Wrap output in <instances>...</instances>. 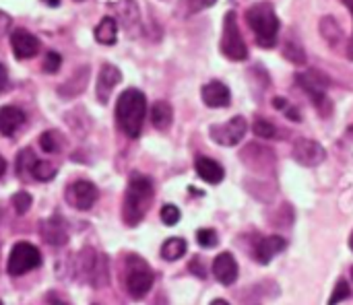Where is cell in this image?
Here are the masks:
<instances>
[{
  "label": "cell",
  "mask_w": 353,
  "mask_h": 305,
  "mask_svg": "<svg viewBox=\"0 0 353 305\" xmlns=\"http://www.w3.org/2000/svg\"><path fill=\"white\" fill-rule=\"evenodd\" d=\"M10 23H12V21H10V17H8L6 12H2V10H0V39L8 33Z\"/></svg>",
  "instance_id": "d590c367"
},
{
  "label": "cell",
  "mask_w": 353,
  "mask_h": 305,
  "mask_svg": "<svg viewBox=\"0 0 353 305\" xmlns=\"http://www.w3.org/2000/svg\"><path fill=\"white\" fill-rule=\"evenodd\" d=\"M296 81H298V85L308 93V97L319 105V109H321V105L327 103V85H329V81H327L321 72H316V70L300 72V74L296 76Z\"/></svg>",
  "instance_id": "8fae6325"
},
{
  "label": "cell",
  "mask_w": 353,
  "mask_h": 305,
  "mask_svg": "<svg viewBox=\"0 0 353 305\" xmlns=\"http://www.w3.org/2000/svg\"><path fill=\"white\" fill-rule=\"evenodd\" d=\"M87 78H89V66H83V68L74 70V74L70 76V81H66V83L58 89V95L70 99V97L83 93L85 85H87Z\"/></svg>",
  "instance_id": "ffe728a7"
},
{
  "label": "cell",
  "mask_w": 353,
  "mask_h": 305,
  "mask_svg": "<svg viewBox=\"0 0 353 305\" xmlns=\"http://www.w3.org/2000/svg\"><path fill=\"white\" fill-rule=\"evenodd\" d=\"M203 101L207 107H228L230 101H232V93L228 89V85H223L221 81H211L203 87Z\"/></svg>",
  "instance_id": "e0dca14e"
},
{
  "label": "cell",
  "mask_w": 353,
  "mask_h": 305,
  "mask_svg": "<svg viewBox=\"0 0 353 305\" xmlns=\"http://www.w3.org/2000/svg\"><path fill=\"white\" fill-rule=\"evenodd\" d=\"M116 37H118V21L114 17H103L95 27V39L103 45H112L116 43Z\"/></svg>",
  "instance_id": "7402d4cb"
},
{
  "label": "cell",
  "mask_w": 353,
  "mask_h": 305,
  "mask_svg": "<svg viewBox=\"0 0 353 305\" xmlns=\"http://www.w3.org/2000/svg\"><path fill=\"white\" fill-rule=\"evenodd\" d=\"M52 305H68V304H64V302H58V299H52Z\"/></svg>",
  "instance_id": "ee69618b"
},
{
  "label": "cell",
  "mask_w": 353,
  "mask_h": 305,
  "mask_svg": "<svg viewBox=\"0 0 353 305\" xmlns=\"http://www.w3.org/2000/svg\"><path fill=\"white\" fill-rule=\"evenodd\" d=\"M122 81V74L116 66L112 64H103L99 68V74H97V85H95V97L99 103H108L110 101V95L114 91V87Z\"/></svg>",
  "instance_id": "4fadbf2b"
},
{
  "label": "cell",
  "mask_w": 353,
  "mask_h": 305,
  "mask_svg": "<svg viewBox=\"0 0 353 305\" xmlns=\"http://www.w3.org/2000/svg\"><path fill=\"white\" fill-rule=\"evenodd\" d=\"M246 23L250 25L256 43L261 48H273L279 35V19L269 2H256L246 10Z\"/></svg>",
  "instance_id": "3957f363"
},
{
  "label": "cell",
  "mask_w": 353,
  "mask_h": 305,
  "mask_svg": "<svg viewBox=\"0 0 353 305\" xmlns=\"http://www.w3.org/2000/svg\"><path fill=\"white\" fill-rule=\"evenodd\" d=\"M41 264V254L35 246L27 244V242H19L14 244V248L10 250V256H8V264H6V271L10 277H21L33 269H37Z\"/></svg>",
  "instance_id": "8992f818"
},
{
  "label": "cell",
  "mask_w": 353,
  "mask_h": 305,
  "mask_svg": "<svg viewBox=\"0 0 353 305\" xmlns=\"http://www.w3.org/2000/svg\"><path fill=\"white\" fill-rule=\"evenodd\" d=\"M288 248V242L279 235H269V238H263L254 244V258L259 264H269L277 254H281L283 250Z\"/></svg>",
  "instance_id": "5bb4252c"
},
{
  "label": "cell",
  "mask_w": 353,
  "mask_h": 305,
  "mask_svg": "<svg viewBox=\"0 0 353 305\" xmlns=\"http://www.w3.org/2000/svg\"><path fill=\"white\" fill-rule=\"evenodd\" d=\"M213 275L221 285H225V287L234 285L236 279H238V262H236V258L230 252H221L213 262Z\"/></svg>",
  "instance_id": "9a60e30c"
},
{
  "label": "cell",
  "mask_w": 353,
  "mask_h": 305,
  "mask_svg": "<svg viewBox=\"0 0 353 305\" xmlns=\"http://www.w3.org/2000/svg\"><path fill=\"white\" fill-rule=\"evenodd\" d=\"M161 221L165 223V225H176L178 221H180V211H178V207H174V204H165L163 209H161Z\"/></svg>",
  "instance_id": "d6a6232c"
},
{
  "label": "cell",
  "mask_w": 353,
  "mask_h": 305,
  "mask_svg": "<svg viewBox=\"0 0 353 305\" xmlns=\"http://www.w3.org/2000/svg\"><path fill=\"white\" fill-rule=\"evenodd\" d=\"M215 2H217V0H186V4H188V12H190V14L201 12V10H205V8L213 6Z\"/></svg>",
  "instance_id": "e575fe53"
},
{
  "label": "cell",
  "mask_w": 353,
  "mask_h": 305,
  "mask_svg": "<svg viewBox=\"0 0 353 305\" xmlns=\"http://www.w3.org/2000/svg\"><path fill=\"white\" fill-rule=\"evenodd\" d=\"M194 169H196L199 178L205 180L207 184H219L225 178L223 167L215 159H211V157H199L196 163H194Z\"/></svg>",
  "instance_id": "d6986e66"
},
{
  "label": "cell",
  "mask_w": 353,
  "mask_h": 305,
  "mask_svg": "<svg viewBox=\"0 0 353 305\" xmlns=\"http://www.w3.org/2000/svg\"><path fill=\"white\" fill-rule=\"evenodd\" d=\"M221 54L232 60V62H244L248 58V48H246V41L238 29V17L234 10H230L225 14V21H223V35H221Z\"/></svg>",
  "instance_id": "277c9868"
},
{
  "label": "cell",
  "mask_w": 353,
  "mask_h": 305,
  "mask_svg": "<svg viewBox=\"0 0 353 305\" xmlns=\"http://www.w3.org/2000/svg\"><path fill=\"white\" fill-rule=\"evenodd\" d=\"M327 157V151L321 143L312 140V138H300L296 140L294 145V159L300 163V165H306V167H316L325 161Z\"/></svg>",
  "instance_id": "30bf717a"
},
{
  "label": "cell",
  "mask_w": 353,
  "mask_h": 305,
  "mask_svg": "<svg viewBox=\"0 0 353 305\" xmlns=\"http://www.w3.org/2000/svg\"><path fill=\"white\" fill-rule=\"evenodd\" d=\"M62 64V58L58 52H48L46 54V62H43V70L46 72H56Z\"/></svg>",
  "instance_id": "836d02e7"
},
{
  "label": "cell",
  "mask_w": 353,
  "mask_h": 305,
  "mask_svg": "<svg viewBox=\"0 0 353 305\" xmlns=\"http://www.w3.org/2000/svg\"><path fill=\"white\" fill-rule=\"evenodd\" d=\"M153 194H155V190H153V184L149 178L134 176L130 180L126 194H124V204H122V217H124L126 225L134 227L145 219V215L153 202Z\"/></svg>",
  "instance_id": "7a4b0ae2"
},
{
  "label": "cell",
  "mask_w": 353,
  "mask_h": 305,
  "mask_svg": "<svg viewBox=\"0 0 353 305\" xmlns=\"http://www.w3.org/2000/svg\"><path fill=\"white\" fill-rule=\"evenodd\" d=\"M97 200V188L87 180H77L66 188V202L79 211H89Z\"/></svg>",
  "instance_id": "9c48e42d"
},
{
  "label": "cell",
  "mask_w": 353,
  "mask_h": 305,
  "mask_svg": "<svg viewBox=\"0 0 353 305\" xmlns=\"http://www.w3.org/2000/svg\"><path fill=\"white\" fill-rule=\"evenodd\" d=\"M81 273L93 287L108 285V262L103 256L95 254L93 250H85L81 254Z\"/></svg>",
  "instance_id": "ba28073f"
},
{
  "label": "cell",
  "mask_w": 353,
  "mask_h": 305,
  "mask_svg": "<svg viewBox=\"0 0 353 305\" xmlns=\"http://www.w3.org/2000/svg\"><path fill=\"white\" fill-rule=\"evenodd\" d=\"M352 277H353V269H352Z\"/></svg>",
  "instance_id": "bcb514c9"
},
{
  "label": "cell",
  "mask_w": 353,
  "mask_h": 305,
  "mask_svg": "<svg viewBox=\"0 0 353 305\" xmlns=\"http://www.w3.org/2000/svg\"><path fill=\"white\" fill-rule=\"evenodd\" d=\"M174 120V109L168 101H155L151 107V122L157 130H168Z\"/></svg>",
  "instance_id": "44dd1931"
},
{
  "label": "cell",
  "mask_w": 353,
  "mask_h": 305,
  "mask_svg": "<svg viewBox=\"0 0 353 305\" xmlns=\"http://www.w3.org/2000/svg\"><path fill=\"white\" fill-rule=\"evenodd\" d=\"M39 233H41V240L54 248L64 246L68 242V231H66V225L60 217H52L48 221H41Z\"/></svg>",
  "instance_id": "2e32d148"
},
{
  "label": "cell",
  "mask_w": 353,
  "mask_h": 305,
  "mask_svg": "<svg viewBox=\"0 0 353 305\" xmlns=\"http://www.w3.org/2000/svg\"><path fill=\"white\" fill-rule=\"evenodd\" d=\"M118 14L122 17V23L128 29L132 25H137V21H139V10H137V4L132 0H120L118 2Z\"/></svg>",
  "instance_id": "d4e9b609"
},
{
  "label": "cell",
  "mask_w": 353,
  "mask_h": 305,
  "mask_svg": "<svg viewBox=\"0 0 353 305\" xmlns=\"http://www.w3.org/2000/svg\"><path fill=\"white\" fill-rule=\"evenodd\" d=\"M350 248H352V252H353V233H352V238H350Z\"/></svg>",
  "instance_id": "f6af8a7d"
},
{
  "label": "cell",
  "mask_w": 353,
  "mask_h": 305,
  "mask_svg": "<svg viewBox=\"0 0 353 305\" xmlns=\"http://www.w3.org/2000/svg\"><path fill=\"white\" fill-rule=\"evenodd\" d=\"M35 163H37V159H35V155H33L31 149L21 151L19 157H17V171H19V176H21L23 180L33 178V167H35Z\"/></svg>",
  "instance_id": "cb8c5ba5"
},
{
  "label": "cell",
  "mask_w": 353,
  "mask_h": 305,
  "mask_svg": "<svg viewBox=\"0 0 353 305\" xmlns=\"http://www.w3.org/2000/svg\"><path fill=\"white\" fill-rule=\"evenodd\" d=\"M25 124V112L14 105L0 107V134L12 136Z\"/></svg>",
  "instance_id": "ac0fdd59"
},
{
  "label": "cell",
  "mask_w": 353,
  "mask_h": 305,
  "mask_svg": "<svg viewBox=\"0 0 353 305\" xmlns=\"http://www.w3.org/2000/svg\"><path fill=\"white\" fill-rule=\"evenodd\" d=\"M10 202H12V207H14V211L19 215H25L29 211V207H31V196L27 192H17Z\"/></svg>",
  "instance_id": "1f68e13d"
},
{
  "label": "cell",
  "mask_w": 353,
  "mask_h": 305,
  "mask_svg": "<svg viewBox=\"0 0 353 305\" xmlns=\"http://www.w3.org/2000/svg\"><path fill=\"white\" fill-rule=\"evenodd\" d=\"M275 107H277V109H285V107H288V101L281 99V97H277V99H275Z\"/></svg>",
  "instance_id": "ab89813d"
},
{
  "label": "cell",
  "mask_w": 353,
  "mask_h": 305,
  "mask_svg": "<svg viewBox=\"0 0 353 305\" xmlns=\"http://www.w3.org/2000/svg\"><path fill=\"white\" fill-rule=\"evenodd\" d=\"M190 271H192V273H196L201 279H205V271H203V269H199V258H194V260L190 262Z\"/></svg>",
  "instance_id": "f35d334b"
},
{
  "label": "cell",
  "mask_w": 353,
  "mask_h": 305,
  "mask_svg": "<svg viewBox=\"0 0 353 305\" xmlns=\"http://www.w3.org/2000/svg\"><path fill=\"white\" fill-rule=\"evenodd\" d=\"M285 114H288L292 120H300V116H298V112H296V109H290V107H288V112H285Z\"/></svg>",
  "instance_id": "60d3db41"
},
{
  "label": "cell",
  "mask_w": 353,
  "mask_h": 305,
  "mask_svg": "<svg viewBox=\"0 0 353 305\" xmlns=\"http://www.w3.org/2000/svg\"><path fill=\"white\" fill-rule=\"evenodd\" d=\"M252 130H254V134L261 136V138H273V136L277 134L273 122H269L267 118H256L254 124H252Z\"/></svg>",
  "instance_id": "4316f807"
},
{
  "label": "cell",
  "mask_w": 353,
  "mask_h": 305,
  "mask_svg": "<svg viewBox=\"0 0 353 305\" xmlns=\"http://www.w3.org/2000/svg\"><path fill=\"white\" fill-rule=\"evenodd\" d=\"M246 130H248L246 118H244V116H234V118L228 120L225 124H215V126H211L209 134H211V138H213L217 145L236 147V145L244 138Z\"/></svg>",
  "instance_id": "52a82bcc"
},
{
  "label": "cell",
  "mask_w": 353,
  "mask_h": 305,
  "mask_svg": "<svg viewBox=\"0 0 353 305\" xmlns=\"http://www.w3.org/2000/svg\"><path fill=\"white\" fill-rule=\"evenodd\" d=\"M217 233L213 231V229H199L196 231V242H199V246H203V248H215L217 246Z\"/></svg>",
  "instance_id": "4dcf8cb0"
},
{
  "label": "cell",
  "mask_w": 353,
  "mask_h": 305,
  "mask_svg": "<svg viewBox=\"0 0 353 305\" xmlns=\"http://www.w3.org/2000/svg\"><path fill=\"white\" fill-rule=\"evenodd\" d=\"M145 116H147V97L139 89L122 91L116 101V120L120 130L126 136L137 138L143 130Z\"/></svg>",
  "instance_id": "6da1fadb"
},
{
  "label": "cell",
  "mask_w": 353,
  "mask_h": 305,
  "mask_svg": "<svg viewBox=\"0 0 353 305\" xmlns=\"http://www.w3.org/2000/svg\"><path fill=\"white\" fill-rule=\"evenodd\" d=\"M153 287L151 269L137 256H130L126 262V291L132 299H143Z\"/></svg>",
  "instance_id": "5b68a950"
},
{
  "label": "cell",
  "mask_w": 353,
  "mask_h": 305,
  "mask_svg": "<svg viewBox=\"0 0 353 305\" xmlns=\"http://www.w3.org/2000/svg\"><path fill=\"white\" fill-rule=\"evenodd\" d=\"M39 147L46 151V153H58L60 147H62V138L56 130H48L39 136Z\"/></svg>",
  "instance_id": "484cf974"
},
{
  "label": "cell",
  "mask_w": 353,
  "mask_h": 305,
  "mask_svg": "<svg viewBox=\"0 0 353 305\" xmlns=\"http://www.w3.org/2000/svg\"><path fill=\"white\" fill-rule=\"evenodd\" d=\"M4 171H6V161H4V157L0 155V178L4 176Z\"/></svg>",
  "instance_id": "b9f144b4"
},
{
  "label": "cell",
  "mask_w": 353,
  "mask_h": 305,
  "mask_svg": "<svg viewBox=\"0 0 353 305\" xmlns=\"http://www.w3.org/2000/svg\"><path fill=\"white\" fill-rule=\"evenodd\" d=\"M350 295H352L350 283H347V281H339L337 287H335V291H333V295H331V299H329V305L341 304V302H345Z\"/></svg>",
  "instance_id": "f546056e"
},
{
  "label": "cell",
  "mask_w": 353,
  "mask_h": 305,
  "mask_svg": "<svg viewBox=\"0 0 353 305\" xmlns=\"http://www.w3.org/2000/svg\"><path fill=\"white\" fill-rule=\"evenodd\" d=\"M186 254V242L182 238H170L163 246H161V258L168 262L180 260Z\"/></svg>",
  "instance_id": "603a6c76"
},
{
  "label": "cell",
  "mask_w": 353,
  "mask_h": 305,
  "mask_svg": "<svg viewBox=\"0 0 353 305\" xmlns=\"http://www.w3.org/2000/svg\"><path fill=\"white\" fill-rule=\"evenodd\" d=\"M56 176V167L48 161H37L33 167V178L39 182H50Z\"/></svg>",
  "instance_id": "83f0119b"
},
{
  "label": "cell",
  "mask_w": 353,
  "mask_h": 305,
  "mask_svg": "<svg viewBox=\"0 0 353 305\" xmlns=\"http://www.w3.org/2000/svg\"><path fill=\"white\" fill-rule=\"evenodd\" d=\"M6 83H8V72H6V68L0 64V93L6 89Z\"/></svg>",
  "instance_id": "74e56055"
},
{
  "label": "cell",
  "mask_w": 353,
  "mask_h": 305,
  "mask_svg": "<svg viewBox=\"0 0 353 305\" xmlns=\"http://www.w3.org/2000/svg\"><path fill=\"white\" fill-rule=\"evenodd\" d=\"M209 305H230V304H228L225 299H213Z\"/></svg>",
  "instance_id": "7bdbcfd3"
},
{
  "label": "cell",
  "mask_w": 353,
  "mask_h": 305,
  "mask_svg": "<svg viewBox=\"0 0 353 305\" xmlns=\"http://www.w3.org/2000/svg\"><path fill=\"white\" fill-rule=\"evenodd\" d=\"M283 54H285V58H290L294 64H304V62H306V52H304L296 41H288Z\"/></svg>",
  "instance_id": "f1b7e54d"
},
{
  "label": "cell",
  "mask_w": 353,
  "mask_h": 305,
  "mask_svg": "<svg viewBox=\"0 0 353 305\" xmlns=\"http://www.w3.org/2000/svg\"><path fill=\"white\" fill-rule=\"evenodd\" d=\"M10 48H12V54L19 58V60H27V58H33L37 56L39 52V39L25 31V29H14L12 35H10Z\"/></svg>",
  "instance_id": "7c38bea8"
},
{
  "label": "cell",
  "mask_w": 353,
  "mask_h": 305,
  "mask_svg": "<svg viewBox=\"0 0 353 305\" xmlns=\"http://www.w3.org/2000/svg\"><path fill=\"white\" fill-rule=\"evenodd\" d=\"M343 4L350 8V12H352V19H353V0H343ZM347 58L353 62V33H352V39H350V45H347Z\"/></svg>",
  "instance_id": "8d00e7d4"
}]
</instances>
